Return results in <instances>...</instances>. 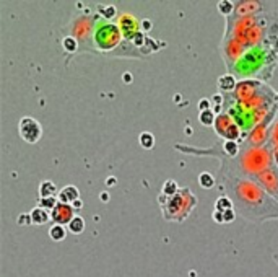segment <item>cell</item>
<instances>
[{"mask_svg":"<svg viewBox=\"0 0 278 277\" xmlns=\"http://www.w3.org/2000/svg\"><path fill=\"white\" fill-rule=\"evenodd\" d=\"M221 166L219 171H228L243 178L255 179L260 173L268 170L276 163L273 150L270 144L260 145V147H247L241 149L239 155L234 158H219Z\"/></svg>","mask_w":278,"mask_h":277,"instance_id":"7a4b0ae2","label":"cell"},{"mask_svg":"<svg viewBox=\"0 0 278 277\" xmlns=\"http://www.w3.org/2000/svg\"><path fill=\"white\" fill-rule=\"evenodd\" d=\"M236 86H238L236 77L231 74H226L218 78V88L221 90V93H233L236 90Z\"/></svg>","mask_w":278,"mask_h":277,"instance_id":"7c38bea8","label":"cell"},{"mask_svg":"<svg viewBox=\"0 0 278 277\" xmlns=\"http://www.w3.org/2000/svg\"><path fill=\"white\" fill-rule=\"evenodd\" d=\"M57 199H59V202H62V204H72L75 202V201H78L80 199V191L75 188V186H65V188H62L61 191H59V194H57Z\"/></svg>","mask_w":278,"mask_h":277,"instance_id":"8fae6325","label":"cell"},{"mask_svg":"<svg viewBox=\"0 0 278 277\" xmlns=\"http://www.w3.org/2000/svg\"><path fill=\"white\" fill-rule=\"evenodd\" d=\"M215 209L219 210V212H226V210H231V209H234L233 201L226 194H223L221 198H218L215 201Z\"/></svg>","mask_w":278,"mask_h":277,"instance_id":"44dd1931","label":"cell"},{"mask_svg":"<svg viewBox=\"0 0 278 277\" xmlns=\"http://www.w3.org/2000/svg\"><path fill=\"white\" fill-rule=\"evenodd\" d=\"M215 132L218 137H221V141H233V142H239L241 135H243V129H241L239 124L234 121L228 113H219L216 114V121H215Z\"/></svg>","mask_w":278,"mask_h":277,"instance_id":"5b68a950","label":"cell"},{"mask_svg":"<svg viewBox=\"0 0 278 277\" xmlns=\"http://www.w3.org/2000/svg\"><path fill=\"white\" fill-rule=\"evenodd\" d=\"M94 23H96V21H93L90 17H86V15L78 17V20H75L72 23V28H70L72 34L70 36H73V38L78 41V44H82V46L88 44L90 39H93L91 34H93V30H94Z\"/></svg>","mask_w":278,"mask_h":277,"instance_id":"8992f818","label":"cell"},{"mask_svg":"<svg viewBox=\"0 0 278 277\" xmlns=\"http://www.w3.org/2000/svg\"><path fill=\"white\" fill-rule=\"evenodd\" d=\"M211 217H213V220L216 223H225V217H223V212H219V210H213V214H211Z\"/></svg>","mask_w":278,"mask_h":277,"instance_id":"f1b7e54d","label":"cell"},{"mask_svg":"<svg viewBox=\"0 0 278 277\" xmlns=\"http://www.w3.org/2000/svg\"><path fill=\"white\" fill-rule=\"evenodd\" d=\"M99 12H101V17L104 20H113L114 15L117 13V9H116V7H113V5H109V7H106L104 10L99 9Z\"/></svg>","mask_w":278,"mask_h":277,"instance_id":"484cf974","label":"cell"},{"mask_svg":"<svg viewBox=\"0 0 278 277\" xmlns=\"http://www.w3.org/2000/svg\"><path fill=\"white\" fill-rule=\"evenodd\" d=\"M254 181H257L262 189H265L273 199L278 201V165L276 163L273 166H270V168L263 173H260Z\"/></svg>","mask_w":278,"mask_h":277,"instance_id":"ba28073f","label":"cell"},{"mask_svg":"<svg viewBox=\"0 0 278 277\" xmlns=\"http://www.w3.org/2000/svg\"><path fill=\"white\" fill-rule=\"evenodd\" d=\"M122 38L124 36L119 25L113 23V21L98 18V21L94 23L93 42L99 51H113L121 44Z\"/></svg>","mask_w":278,"mask_h":277,"instance_id":"277c9868","label":"cell"},{"mask_svg":"<svg viewBox=\"0 0 278 277\" xmlns=\"http://www.w3.org/2000/svg\"><path fill=\"white\" fill-rule=\"evenodd\" d=\"M197 198L192 194L189 188H182L178 191V194L168 198L164 194L158 196V204L161 207L164 220L168 222H184L190 212L197 207Z\"/></svg>","mask_w":278,"mask_h":277,"instance_id":"3957f363","label":"cell"},{"mask_svg":"<svg viewBox=\"0 0 278 277\" xmlns=\"http://www.w3.org/2000/svg\"><path fill=\"white\" fill-rule=\"evenodd\" d=\"M138 144H140V147L145 149V150H151L155 147V135L151 132H142L138 135Z\"/></svg>","mask_w":278,"mask_h":277,"instance_id":"ffe728a7","label":"cell"},{"mask_svg":"<svg viewBox=\"0 0 278 277\" xmlns=\"http://www.w3.org/2000/svg\"><path fill=\"white\" fill-rule=\"evenodd\" d=\"M38 194L41 199H47V198H57V186L52 183V181H42L38 188Z\"/></svg>","mask_w":278,"mask_h":277,"instance_id":"4fadbf2b","label":"cell"},{"mask_svg":"<svg viewBox=\"0 0 278 277\" xmlns=\"http://www.w3.org/2000/svg\"><path fill=\"white\" fill-rule=\"evenodd\" d=\"M268 144H270V147H272V150H273V155H275L276 165H278V116H276V119L272 124V129H270Z\"/></svg>","mask_w":278,"mask_h":277,"instance_id":"9a60e30c","label":"cell"},{"mask_svg":"<svg viewBox=\"0 0 278 277\" xmlns=\"http://www.w3.org/2000/svg\"><path fill=\"white\" fill-rule=\"evenodd\" d=\"M64 48L70 51V53H73V51L78 48V41L73 38V36H67V38L64 39Z\"/></svg>","mask_w":278,"mask_h":277,"instance_id":"d4e9b609","label":"cell"},{"mask_svg":"<svg viewBox=\"0 0 278 277\" xmlns=\"http://www.w3.org/2000/svg\"><path fill=\"white\" fill-rule=\"evenodd\" d=\"M218 10L221 15L225 17H231L233 12H234V2H231V0H221V2L218 4Z\"/></svg>","mask_w":278,"mask_h":277,"instance_id":"603a6c76","label":"cell"},{"mask_svg":"<svg viewBox=\"0 0 278 277\" xmlns=\"http://www.w3.org/2000/svg\"><path fill=\"white\" fill-rule=\"evenodd\" d=\"M215 121H216V114L213 109H207V111H200L199 114V122L205 127H210V126H215Z\"/></svg>","mask_w":278,"mask_h":277,"instance_id":"ac0fdd59","label":"cell"},{"mask_svg":"<svg viewBox=\"0 0 278 277\" xmlns=\"http://www.w3.org/2000/svg\"><path fill=\"white\" fill-rule=\"evenodd\" d=\"M199 109H200V111H207V109H211L210 108V100L202 98V101L199 103Z\"/></svg>","mask_w":278,"mask_h":277,"instance_id":"f546056e","label":"cell"},{"mask_svg":"<svg viewBox=\"0 0 278 277\" xmlns=\"http://www.w3.org/2000/svg\"><path fill=\"white\" fill-rule=\"evenodd\" d=\"M273 261L278 264V253H275V254H273Z\"/></svg>","mask_w":278,"mask_h":277,"instance_id":"1f68e13d","label":"cell"},{"mask_svg":"<svg viewBox=\"0 0 278 277\" xmlns=\"http://www.w3.org/2000/svg\"><path fill=\"white\" fill-rule=\"evenodd\" d=\"M67 230L64 225H57L54 223L52 227L49 228V237L54 240V242H62V240H65V237H67Z\"/></svg>","mask_w":278,"mask_h":277,"instance_id":"e0dca14e","label":"cell"},{"mask_svg":"<svg viewBox=\"0 0 278 277\" xmlns=\"http://www.w3.org/2000/svg\"><path fill=\"white\" fill-rule=\"evenodd\" d=\"M72 207L75 209V210H80V209H82V207H83V202H82V199H78V201L73 202V204H72Z\"/></svg>","mask_w":278,"mask_h":277,"instance_id":"4dcf8cb0","label":"cell"},{"mask_svg":"<svg viewBox=\"0 0 278 277\" xmlns=\"http://www.w3.org/2000/svg\"><path fill=\"white\" fill-rule=\"evenodd\" d=\"M119 28L122 31V36L126 39L132 41L137 38V34H140L138 31V21L134 15H129V13H122L119 18Z\"/></svg>","mask_w":278,"mask_h":277,"instance_id":"30bf717a","label":"cell"},{"mask_svg":"<svg viewBox=\"0 0 278 277\" xmlns=\"http://www.w3.org/2000/svg\"><path fill=\"white\" fill-rule=\"evenodd\" d=\"M223 217H225V223H231L234 222V218H236V210L234 209L226 210V212H223Z\"/></svg>","mask_w":278,"mask_h":277,"instance_id":"4316f807","label":"cell"},{"mask_svg":"<svg viewBox=\"0 0 278 277\" xmlns=\"http://www.w3.org/2000/svg\"><path fill=\"white\" fill-rule=\"evenodd\" d=\"M197 179H199V184H200L202 189H211L216 184V178L208 171H202Z\"/></svg>","mask_w":278,"mask_h":277,"instance_id":"2e32d148","label":"cell"},{"mask_svg":"<svg viewBox=\"0 0 278 277\" xmlns=\"http://www.w3.org/2000/svg\"><path fill=\"white\" fill-rule=\"evenodd\" d=\"M29 215H31V220L34 225H44L50 220V212H47L46 209H42L39 206L34 207L31 212H29Z\"/></svg>","mask_w":278,"mask_h":277,"instance_id":"5bb4252c","label":"cell"},{"mask_svg":"<svg viewBox=\"0 0 278 277\" xmlns=\"http://www.w3.org/2000/svg\"><path fill=\"white\" fill-rule=\"evenodd\" d=\"M218 179L219 188L233 201L236 214L244 220L252 223L278 220V201L262 189L257 181L228 171H218Z\"/></svg>","mask_w":278,"mask_h":277,"instance_id":"6da1fadb","label":"cell"},{"mask_svg":"<svg viewBox=\"0 0 278 277\" xmlns=\"http://www.w3.org/2000/svg\"><path fill=\"white\" fill-rule=\"evenodd\" d=\"M179 189L181 188L178 186V183H176L174 179H168V181H164L163 188H161V194H164V196H168V198H171V196L178 194Z\"/></svg>","mask_w":278,"mask_h":277,"instance_id":"7402d4cb","label":"cell"},{"mask_svg":"<svg viewBox=\"0 0 278 277\" xmlns=\"http://www.w3.org/2000/svg\"><path fill=\"white\" fill-rule=\"evenodd\" d=\"M67 228H69L70 233H73V235H80V233H83V230H85V220H83V217L75 215V217H73V220L67 225Z\"/></svg>","mask_w":278,"mask_h":277,"instance_id":"d6986e66","label":"cell"},{"mask_svg":"<svg viewBox=\"0 0 278 277\" xmlns=\"http://www.w3.org/2000/svg\"><path fill=\"white\" fill-rule=\"evenodd\" d=\"M57 202H59V199L57 198H47V199H38V204H39V207H42V209H49V210H52L55 206H57Z\"/></svg>","mask_w":278,"mask_h":277,"instance_id":"cb8c5ba5","label":"cell"},{"mask_svg":"<svg viewBox=\"0 0 278 277\" xmlns=\"http://www.w3.org/2000/svg\"><path fill=\"white\" fill-rule=\"evenodd\" d=\"M73 217H75V209H73L70 204H62L57 202V206L50 210V220L57 225H69Z\"/></svg>","mask_w":278,"mask_h":277,"instance_id":"9c48e42d","label":"cell"},{"mask_svg":"<svg viewBox=\"0 0 278 277\" xmlns=\"http://www.w3.org/2000/svg\"><path fill=\"white\" fill-rule=\"evenodd\" d=\"M18 132L20 137L28 144H36L42 135V127L39 121H36L31 116H25L18 122Z\"/></svg>","mask_w":278,"mask_h":277,"instance_id":"52a82bcc","label":"cell"},{"mask_svg":"<svg viewBox=\"0 0 278 277\" xmlns=\"http://www.w3.org/2000/svg\"><path fill=\"white\" fill-rule=\"evenodd\" d=\"M17 222H18V225H29V223H33L31 215H29V214H20Z\"/></svg>","mask_w":278,"mask_h":277,"instance_id":"83f0119b","label":"cell"}]
</instances>
